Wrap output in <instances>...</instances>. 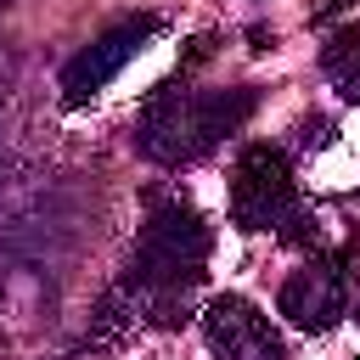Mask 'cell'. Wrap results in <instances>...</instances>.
I'll return each mask as SVG.
<instances>
[{
	"label": "cell",
	"instance_id": "6da1fadb",
	"mask_svg": "<svg viewBox=\"0 0 360 360\" xmlns=\"http://www.w3.org/2000/svg\"><path fill=\"white\" fill-rule=\"evenodd\" d=\"M208 253H214V231L191 202H158L135 236V253L112 287V298L129 309V321H152V326H174L186 321V298L202 287L208 276Z\"/></svg>",
	"mask_w": 360,
	"mask_h": 360
},
{
	"label": "cell",
	"instance_id": "7a4b0ae2",
	"mask_svg": "<svg viewBox=\"0 0 360 360\" xmlns=\"http://www.w3.org/2000/svg\"><path fill=\"white\" fill-rule=\"evenodd\" d=\"M259 84H231V90H191L186 79H163L146 101H141V124H135V146L141 158L163 163V169H186L202 163L225 135H236L253 112H259Z\"/></svg>",
	"mask_w": 360,
	"mask_h": 360
},
{
	"label": "cell",
	"instance_id": "3957f363",
	"mask_svg": "<svg viewBox=\"0 0 360 360\" xmlns=\"http://www.w3.org/2000/svg\"><path fill=\"white\" fill-rule=\"evenodd\" d=\"M292 214H298V180L287 146L248 141L231 169V225L253 236V231H281Z\"/></svg>",
	"mask_w": 360,
	"mask_h": 360
},
{
	"label": "cell",
	"instance_id": "277c9868",
	"mask_svg": "<svg viewBox=\"0 0 360 360\" xmlns=\"http://www.w3.org/2000/svg\"><path fill=\"white\" fill-rule=\"evenodd\" d=\"M152 34H158V17L152 11H141V17H124V22H112L107 34H96L84 51H73L68 56V68H62V101L68 107H84V101H96L146 45H152Z\"/></svg>",
	"mask_w": 360,
	"mask_h": 360
},
{
	"label": "cell",
	"instance_id": "5b68a950",
	"mask_svg": "<svg viewBox=\"0 0 360 360\" xmlns=\"http://www.w3.org/2000/svg\"><path fill=\"white\" fill-rule=\"evenodd\" d=\"M276 309H281L287 326H298V332H332V326L349 315V270H343V259H332V253L304 259V264L281 281Z\"/></svg>",
	"mask_w": 360,
	"mask_h": 360
},
{
	"label": "cell",
	"instance_id": "8992f818",
	"mask_svg": "<svg viewBox=\"0 0 360 360\" xmlns=\"http://www.w3.org/2000/svg\"><path fill=\"white\" fill-rule=\"evenodd\" d=\"M202 338H208V354H214V360H287L281 332H276L270 315H264L253 298H242V292L208 298V309H202Z\"/></svg>",
	"mask_w": 360,
	"mask_h": 360
},
{
	"label": "cell",
	"instance_id": "52a82bcc",
	"mask_svg": "<svg viewBox=\"0 0 360 360\" xmlns=\"http://www.w3.org/2000/svg\"><path fill=\"white\" fill-rule=\"evenodd\" d=\"M321 73H326V84L338 90V101L360 107V22L338 28V34L321 45Z\"/></svg>",
	"mask_w": 360,
	"mask_h": 360
},
{
	"label": "cell",
	"instance_id": "ba28073f",
	"mask_svg": "<svg viewBox=\"0 0 360 360\" xmlns=\"http://www.w3.org/2000/svg\"><path fill=\"white\" fill-rule=\"evenodd\" d=\"M326 141H332V124H326V118H309L304 135H298V146H326Z\"/></svg>",
	"mask_w": 360,
	"mask_h": 360
},
{
	"label": "cell",
	"instance_id": "9c48e42d",
	"mask_svg": "<svg viewBox=\"0 0 360 360\" xmlns=\"http://www.w3.org/2000/svg\"><path fill=\"white\" fill-rule=\"evenodd\" d=\"M349 6H354V0H315V6H309V17H315V22H332V17H338V11H349Z\"/></svg>",
	"mask_w": 360,
	"mask_h": 360
},
{
	"label": "cell",
	"instance_id": "30bf717a",
	"mask_svg": "<svg viewBox=\"0 0 360 360\" xmlns=\"http://www.w3.org/2000/svg\"><path fill=\"white\" fill-rule=\"evenodd\" d=\"M248 39H253V51H270V45H276V34H270V28H248Z\"/></svg>",
	"mask_w": 360,
	"mask_h": 360
},
{
	"label": "cell",
	"instance_id": "8fae6325",
	"mask_svg": "<svg viewBox=\"0 0 360 360\" xmlns=\"http://www.w3.org/2000/svg\"><path fill=\"white\" fill-rule=\"evenodd\" d=\"M349 309H354V321H360V298H349Z\"/></svg>",
	"mask_w": 360,
	"mask_h": 360
}]
</instances>
